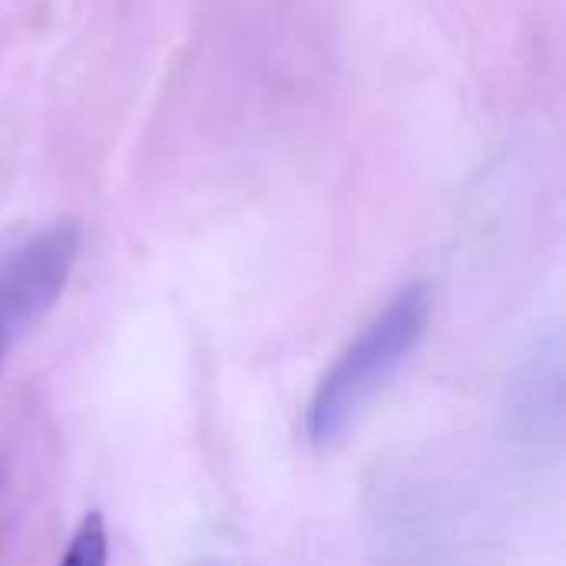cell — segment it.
Returning <instances> with one entry per match:
<instances>
[{
  "label": "cell",
  "instance_id": "6da1fadb",
  "mask_svg": "<svg viewBox=\"0 0 566 566\" xmlns=\"http://www.w3.org/2000/svg\"><path fill=\"white\" fill-rule=\"evenodd\" d=\"M431 295L424 285L401 289L332 361L305 408V438L315 448H332L365 405L388 385L424 338Z\"/></svg>",
  "mask_w": 566,
  "mask_h": 566
},
{
  "label": "cell",
  "instance_id": "7a4b0ae2",
  "mask_svg": "<svg viewBox=\"0 0 566 566\" xmlns=\"http://www.w3.org/2000/svg\"><path fill=\"white\" fill-rule=\"evenodd\" d=\"M80 255V229L56 222L0 259V365L46 318Z\"/></svg>",
  "mask_w": 566,
  "mask_h": 566
},
{
  "label": "cell",
  "instance_id": "3957f363",
  "mask_svg": "<svg viewBox=\"0 0 566 566\" xmlns=\"http://www.w3.org/2000/svg\"><path fill=\"white\" fill-rule=\"evenodd\" d=\"M60 566H109V541H106V524L99 511H90L80 527L73 531Z\"/></svg>",
  "mask_w": 566,
  "mask_h": 566
}]
</instances>
